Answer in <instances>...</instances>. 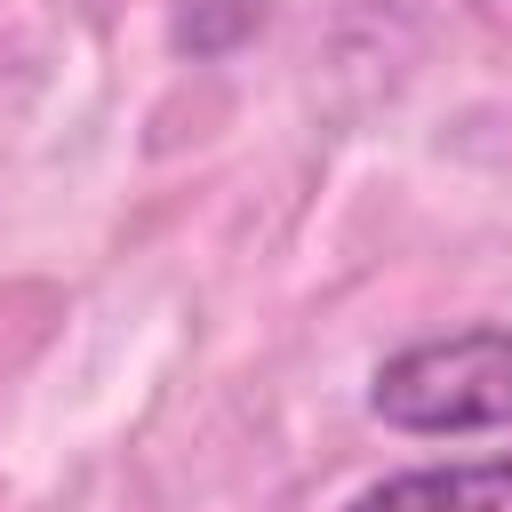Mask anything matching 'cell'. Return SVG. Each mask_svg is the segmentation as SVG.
I'll return each instance as SVG.
<instances>
[{
	"label": "cell",
	"instance_id": "7a4b0ae2",
	"mask_svg": "<svg viewBox=\"0 0 512 512\" xmlns=\"http://www.w3.org/2000/svg\"><path fill=\"white\" fill-rule=\"evenodd\" d=\"M344 512H512V456H480V464H416V472L368 480Z\"/></svg>",
	"mask_w": 512,
	"mask_h": 512
},
{
	"label": "cell",
	"instance_id": "6da1fadb",
	"mask_svg": "<svg viewBox=\"0 0 512 512\" xmlns=\"http://www.w3.org/2000/svg\"><path fill=\"white\" fill-rule=\"evenodd\" d=\"M368 408L392 432H416V440L504 432L512 424V328L480 320V328H456V336L400 344L368 376Z\"/></svg>",
	"mask_w": 512,
	"mask_h": 512
}]
</instances>
